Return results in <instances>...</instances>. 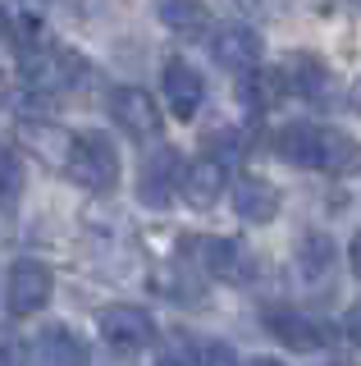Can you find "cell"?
I'll list each match as a JSON object with an SVG mask.
<instances>
[{
  "label": "cell",
  "mask_w": 361,
  "mask_h": 366,
  "mask_svg": "<svg viewBox=\"0 0 361 366\" xmlns=\"http://www.w3.org/2000/svg\"><path fill=\"white\" fill-rule=\"evenodd\" d=\"M161 87H165V101H169V110H174L178 119H193L201 110V101H206V78H201L188 60H165Z\"/></svg>",
  "instance_id": "obj_11"
},
{
  "label": "cell",
  "mask_w": 361,
  "mask_h": 366,
  "mask_svg": "<svg viewBox=\"0 0 361 366\" xmlns=\"http://www.w3.org/2000/svg\"><path fill=\"white\" fill-rule=\"evenodd\" d=\"M224 188H229V160H220V156H201L193 160V165H183V183H178V197H183L193 211H210L220 197H224Z\"/></svg>",
  "instance_id": "obj_9"
},
{
  "label": "cell",
  "mask_w": 361,
  "mask_h": 366,
  "mask_svg": "<svg viewBox=\"0 0 361 366\" xmlns=\"http://www.w3.org/2000/svg\"><path fill=\"white\" fill-rule=\"evenodd\" d=\"M32 357L51 362V366H78V362L92 357V352H87V343L78 339L69 325H46L37 335V343H32Z\"/></svg>",
  "instance_id": "obj_17"
},
{
  "label": "cell",
  "mask_w": 361,
  "mask_h": 366,
  "mask_svg": "<svg viewBox=\"0 0 361 366\" xmlns=\"http://www.w3.org/2000/svg\"><path fill=\"white\" fill-rule=\"evenodd\" d=\"M347 106H352V110L361 114V78H357V83H352V92H347Z\"/></svg>",
  "instance_id": "obj_24"
},
{
  "label": "cell",
  "mask_w": 361,
  "mask_h": 366,
  "mask_svg": "<svg viewBox=\"0 0 361 366\" xmlns=\"http://www.w3.org/2000/svg\"><path fill=\"white\" fill-rule=\"evenodd\" d=\"M64 174H69L78 188L96 192V197L115 192V188H119V152H115V142H110L106 133H96V129L73 133V147H69V165H64Z\"/></svg>",
  "instance_id": "obj_2"
},
{
  "label": "cell",
  "mask_w": 361,
  "mask_h": 366,
  "mask_svg": "<svg viewBox=\"0 0 361 366\" xmlns=\"http://www.w3.org/2000/svg\"><path fill=\"white\" fill-rule=\"evenodd\" d=\"M347 261H352V274L361 280V234L352 238V247H347Z\"/></svg>",
  "instance_id": "obj_23"
},
{
  "label": "cell",
  "mask_w": 361,
  "mask_h": 366,
  "mask_svg": "<svg viewBox=\"0 0 361 366\" xmlns=\"http://www.w3.org/2000/svg\"><path fill=\"white\" fill-rule=\"evenodd\" d=\"M24 142L37 152L41 165H51V169L69 165V147H73V133L69 129H55L51 119H24Z\"/></svg>",
  "instance_id": "obj_16"
},
{
  "label": "cell",
  "mask_w": 361,
  "mask_h": 366,
  "mask_svg": "<svg viewBox=\"0 0 361 366\" xmlns=\"http://www.w3.org/2000/svg\"><path fill=\"white\" fill-rule=\"evenodd\" d=\"M178 183H183V156L174 147H156L146 152L142 169H138V202L146 211H165L178 197Z\"/></svg>",
  "instance_id": "obj_7"
},
{
  "label": "cell",
  "mask_w": 361,
  "mask_h": 366,
  "mask_svg": "<svg viewBox=\"0 0 361 366\" xmlns=\"http://www.w3.org/2000/svg\"><path fill=\"white\" fill-rule=\"evenodd\" d=\"M165 362H238V352L229 348V343H210V339H188L178 343V348L165 352Z\"/></svg>",
  "instance_id": "obj_21"
},
{
  "label": "cell",
  "mask_w": 361,
  "mask_h": 366,
  "mask_svg": "<svg viewBox=\"0 0 361 366\" xmlns=\"http://www.w3.org/2000/svg\"><path fill=\"white\" fill-rule=\"evenodd\" d=\"M41 5L37 0H0V37H5L14 51H28V46L41 41Z\"/></svg>",
  "instance_id": "obj_13"
},
{
  "label": "cell",
  "mask_w": 361,
  "mask_h": 366,
  "mask_svg": "<svg viewBox=\"0 0 361 366\" xmlns=\"http://www.w3.org/2000/svg\"><path fill=\"white\" fill-rule=\"evenodd\" d=\"M156 19L183 41H201L215 32V19H210V9L201 0H156Z\"/></svg>",
  "instance_id": "obj_14"
},
{
  "label": "cell",
  "mask_w": 361,
  "mask_h": 366,
  "mask_svg": "<svg viewBox=\"0 0 361 366\" xmlns=\"http://www.w3.org/2000/svg\"><path fill=\"white\" fill-rule=\"evenodd\" d=\"M334 261H338V247H334L330 234H320V229L302 234V243H298V274H302V284H311V289L330 284Z\"/></svg>",
  "instance_id": "obj_15"
},
{
  "label": "cell",
  "mask_w": 361,
  "mask_h": 366,
  "mask_svg": "<svg viewBox=\"0 0 361 366\" xmlns=\"http://www.w3.org/2000/svg\"><path fill=\"white\" fill-rule=\"evenodd\" d=\"M183 252L201 274H210V280H220V284H233V289H247V284L261 274V261H256L238 238H206L201 234V238H188Z\"/></svg>",
  "instance_id": "obj_3"
},
{
  "label": "cell",
  "mask_w": 361,
  "mask_h": 366,
  "mask_svg": "<svg viewBox=\"0 0 361 366\" xmlns=\"http://www.w3.org/2000/svg\"><path fill=\"white\" fill-rule=\"evenodd\" d=\"M55 297V274L46 261L37 257H19L9 266V280H5V307L14 320H28L37 312H46V302Z\"/></svg>",
  "instance_id": "obj_4"
},
{
  "label": "cell",
  "mask_w": 361,
  "mask_h": 366,
  "mask_svg": "<svg viewBox=\"0 0 361 366\" xmlns=\"http://www.w3.org/2000/svg\"><path fill=\"white\" fill-rule=\"evenodd\" d=\"M110 119L133 142H161V129H165V114L156 106V97L142 87H115L110 92Z\"/></svg>",
  "instance_id": "obj_5"
},
{
  "label": "cell",
  "mask_w": 361,
  "mask_h": 366,
  "mask_svg": "<svg viewBox=\"0 0 361 366\" xmlns=\"http://www.w3.org/2000/svg\"><path fill=\"white\" fill-rule=\"evenodd\" d=\"M243 9H270V0H238Z\"/></svg>",
  "instance_id": "obj_25"
},
{
  "label": "cell",
  "mask_w": 361,
  "mask_h": 366,
  "mask_svg": "<svg viewBox=\"0 0 361 366\" xmlns=\"http://www.w3.org/2000/svg\"><path fill=\"white\" fill-rule=\"evenodd\" d=\"M19 197H24V160L0 147V206H14Z\"/></svg>",
  "instance_id": "obj_22"
},
{
  "label": "cell",
  "mask_w": 361,
  "mask_h": 366,
  "mask_svg": "<svg viewBox=\"0 0 361 366\" xmlns=\"http://www.w3.org/2000/svg\"><path fill=\"white\" fill-rule=\"evenodd\" d=\"M284 78H288V92H298V97H307V101L330 97V69L315 60V55H288Z\"/></svg>",
  "instance_id": "obj_18"
},
{
  "label": "cell",
  "mask_w": 361,
  "mask_h": 366,
  "mask_svg": "<svg viewBox=\"0 0 361 366\" xmlns=\"http://www.w3.org/2000/svg\"><path fill=\"white\" fill-rule=\"evenodd\" d=\"M284 92H288L284 69H261V64H256V69H247V74H243L238 97H243V106H247V110H256V114H261V110L275 106V101L284 97Z\"/></svg>",
  "instance_id": "obj_19"
},
{
  "label": "cell",
  "mask_w": 361,
  "mask_h": 366,
  "mask_svg": "<svg viewBox=\"0 0 361 366\" xmlns=\"http://www.w3.org/2000/svg\"><path fill=\"white\" fill-rule=\"evenodd\" d=\"M265 330L284 343V348H293V352H315V348H325V343L334 339V330L325 325V320H315L307 312H293V307H275V312H265Z\"/></svg>",
  "instance_id": "obj_8"
},
{
  "label": "cell",
  "mask_w": 361,
  "mask_h": 366,
  "mask_svg": "<svg viewBox=\"0 0 361 366\" xmlns=\"http://www.w3.org/2000/svg\"><path fill=\"white\" fill-rule=\"evenodd\" d=\"M275 152L288 165L320 169V174H334V179L361 174V142L343 129H325V124H288V129H279Z\"/></svg>",
  "instance_id": "obj_1"
},
{
  "label": "cell",
  "mask_w": 361,
  "mask_h": 366,
  "mask_svg": "<svg viewBox=\"0 0 361 366\" xmlns=\"http://www.w3.org/2000/svg\"><path fill=\"white\" fill-rule=\"evenodd\" d=\"M233 211H238V220L247 224H275V215H279V206H284V197H279V188L270 179H256V174H247L233 183Z\"/></svg>",
  "instance_id": "obj_12"
},
{
  "label": "cell",
  "mask_w": 361,
  "mask_h": 366,
  "mask_svg": "<svg viewBox=\"0 0 361 366\" xmlns=\"http://www.w3.org/2000/svg\"><path fill=\"white\" fill-rule=\"evenodd\" d=\"M96 330L110 348L119 352H138V348H151L161 339L156 330V316L142 312V307H128V302H115V307H101L96 312Z\"/></svg>",
  "instance_id": "obj_6"
},
{
  "label": "cell",
  "mask_w": 361,
  "mask_h": 366,
  "mask_svg": "<svg viewBox=\"0 0 361 366\" xmlns=\"http://www.w3.org/2000/svg\"><path fill=\"white\" fill-rule=\"evenodd\" d=\"M193 270H197L193 261H165L151 274V289L161 297H169V302H201V280Z\"/></svg>",
  "instance_id": "obj_20"
},
{
  "label": "cell",
  "mask_w": 361,
  "mask_h": 366,
  "mask_svg": "<svg viewBox=\"0 0 361 366\" xmlns=\"http://www.w3.org/2000/svg\"><path fill=\"white\" fill-rule=\"evenodd\" d=\"M210 55H215L220 69H233V74H247V69L261 64V37L247 23H224V28L210 32Z\"/></svg>",
  "instance_id": "obj_10"
}]
</instances>
